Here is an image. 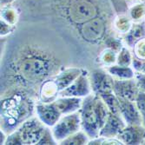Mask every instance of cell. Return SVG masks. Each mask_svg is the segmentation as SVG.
Wrapping results in <instances>:
<instances>
[{"label": "cell", "mask_w": 145, "mask_h": 145, "mask_svg": "<svg viewBox=\"0 0 145 145\" xmlns=\"http://www.w3.org/2000/svg\"><path fill=\"white\" fill-rule=\"evenodd\" d=\"M135 79L140 91L145 92V73L136 72Z\"/></svg>", "instance_id": "31"}, {"label": "cell", "mask_w": 145, "mask_h": 145, "mask_svg": "<svg viewBox=\"0 0 145 145\" xmlns=\"http://www.w3.org/2000/svg\"><path fill=\"white\" fill-rule=\"evenodd\" d=\"M54 103L63 116L80 110L83 98L76 97H58Z\"/></svg>", "instance_id": "12"}, {"label": "cell", "mask_w": 145, "mask_h": 145, "mask_svg": "<svg viewBox=\"0 0 145 145\" xmlns=\"http://www.w3.org/2000/svg\"><path fill=\"white\" fill-rule=\"evenodd\" d=\"M91 93L93 92L91 89L89 76L87 71L83 70L80 76L70 86L60 92L59 97H76L84 98Z\"/></svg>", "instance_id": "5"}, {"label": "cell", "mask_w": 145, "mask_h": 145, "mask_svg": "<svg viewBox=\"0 0 145 145\" xmlns=\"http://www.w3.org/2000/svg\"><path fill=\"white\" fill-rule=\"evenodd\" d=\"M104 44L106 45V48L111 49L116 52L119 51L125 45L123 38H119V37H116L114 36L108 37L106 38V40H105Z\"/></svg>", "instance_id": "24"}, {"label": "cell", "mask_w": 145, "mask_h": 145, "mask_svg": "<svg viewBox=\"0 0 145 145\" xmlns=\"http://www.w3.org/2000/svg\"><path fill=\"white\" fill-rule=\"evenodd\" d=\"M60 91L52 78L44 81L39 89V101L44 103H52L59 97Z\"/></svg>", "instance_id": "15"}, {"label": "cell", "mask_w": 145, "mask_h": 145, "mask_svg": "<svg viewBox=\"0 0 145 145\" xmlns=\"http://www.w3.org/2000/svg\"><path fill=\"white\" fill-rule=\"evenodd\" d=\"M35 113L42 123L50 128L54 126L62 116V114L60 113L54 102H37L35 105Z\"/></svg>", "instance_id": "6"}, {"label": "cell", "mask_w": 145, "mask_h": 145, "mask_svg": "<svg viewBox=\"0 0 145 145\" xmlns=\"http://www.w3.org/2000/svg\"><path fill=\"white\" fill-rule=\"evenodd\" d=\"M143 37H145V19L134 22L129 32L123 35V40L126 46L132 50L134 45Z\"/></svg>", "instance_id": "14"}, {"label": "cell", "mask_w": 145, "mask_h": 145, "mask_svg": "<svg viewBox=\"0 0 145 145\" xmlns=\"http://www.w3.org/2000/svg\"><path fill=\"white\" fill-rule=\"evenodd\" d=\"M113 91L119 98L136 101V98L140 92L137 84L136 79H116L114 78Z\"/></svg>", "instance_id": "8"}, {"label": "cell", "mask_w": 145, "mask_h": 145, "mask_svg": "<svg viewBox=\"0 0 145 145\" xmlns=\"http://www.w3.org/2000/svg\"><path fill=\"white\" fill-rule=\"evenodd\" d=\"M119 113L127 125L142 124V116L136 104V102L119 98Z\"/></svg>", "instance_id": "10"}, {"label": "cell", "mask_w": 145, "mask_h": 145, "mask_svg": "<svg viewBox=\"0 0 145 145\" xmlns=\"http://www.w3.org/2000/svg\"><path fill=\"white\" fill-rule=\"evenodd\" d=\"M133 3H141L145 5V0H132Z\"/></svg>", "instance_id": "33"}, {"label": "cell", "mask_w": 145, "mask_h": 145, "mask_svg": "<svg viewBox=\"0 0 145 145\" xmlns=\"http://www.w3.org/2000/svg\"><path fill=\"white\" fill-rule=\"evenodd\" d=\"M47 126L36 116L26 120L18 129L23 141V145H35L42 138Z\"/></svg>", "instance_id": "4"}, {"label": "cell", "mask_w": 145, "mask_h": 145, "mask_svg": "<svg viewBox=\"0 0 145 145\" xmlns=\"http://www.w3.org/2000/svg\"><path fill=\"white\" fill-rule=\"evenodd\" d=\"M131 67L133 68V70L136 72L145 73V60H141V59L133 56Z\"/></svg>", "instance_id": "30"}, {"label": "cell", "mask_w": 145, "mask_h": 145, "mask_svg": "<svg viewBox=\"0 0 145 145\" xmlns=\"http://www.w3.org/2000/svg\"><path fill=\"white\" fill-rule=\"evenodd\" d=\"M83 70L84 69L81 68H69L63 71L57 75L52 76L51 78L55 82L59 91L61 92L64 89H66L68 86H70L80 76Z\"/></svg>", "instance_id": "13"}, {"label": "cell", "mask_w": 145, "mask_h": 145, "mask_svg": "<svg viewBox=\"0 0 145 145\" xmlns=\"http://www.w3.org/2000/svg\"><path fill=\"white\" fill-rule=\"evenodd\" d=\"M116 138L126 145L142 144L145 142V127L142 124L126 125Z\"/></svg>", "instance_id": "9"}, {"label": "cell", "mask_w": 145, "mask_h": 145, "mask_svg": "<svg viewBox=\"0 0 145 145\" xmlns=\"http://www.w3.org/2000/svg\"><path fill=\"white\" fill-rule=\"evenodd\" d=\"M14 29H15L14 25H11L6 23L5 21H4L3 19H0V36H1V37L8 36L14 31Z\"/></svg>", "instance_id": "29"}, {"label": "cell", "mask_w": 145, "mask_h": 145, "mask_svg": "<svg viewBox=\"0 0 145 145\" xmlns=\"http://www.w3.org/2000/svg\"><path fill=\"white\" fill-rule=\"evenodd\" d=\"M133 56L141 59L145 60V37L139 40L132 49Z\"/></svg>", "instance_id": "27"}, {"label": "cell", "mask_w": 145, "mask_h": 145, "mask_svg": "<svg viewBox=\"0 0 145 145\" xmlns=\"http://www.w3.org/2000/svg\"><path fill=\"white\" fill-rule=\"evenodd\" d=\"M89 81L92 92L96 95H101L113 89L114 77L110 75L106 70H95L89 74Z\"/></svg>", "instance_id": "7"}, {"label": "cell", "mask_w": 145, "mask_h": 145, "mask_svg": "<svg viewBox=\"0 0 145 145\" xmlns=\"http://www.w3.org/2000/svg\"><path fill=\"white\" fill-rule=\"evenodd\" d=\"M0 17H1V19H3L6 23L11 25H14V26H16L19 18V15H18L17 9L15 7L11 6V5L1 6Z\"/></svg>", "instance_id": "19"}, {"label": "cell", "mask_w": 145, "mask_h": 145, "mask_svg": "<svg viewBox=\"0 0 145 145\" xmlns=\"http://www.w3.org/2000/svg\"><path fill=\"white\" fill-rule=\"evenodd\" d=\"M36 103L27 95L18 93L1 101V129L8 135L33 116Z\"/></svg>", "instance_id": "1"}, {"label": "cell", "mask_w": 145, "mask_h": 145, "mask_svg": "<svg viewBox=\"0 0 145 145\" xmlns=\"http://www.w3.org/2000/svg\"><path fill=\"white\" fill-rule=\"evenodd\" d=\"M133 23L134 22L130 18L128 13H117V15L113 19V28L116 32L123 36L129 32Z\"/></svg>", "instance_id": "17"}, {"label": "cell", "mask_w": 145, "mask_h": 145, "mask_svg": "<svg viewBox=\"0 0 145 145\" xmlns=\"http://www.w3.org/2000/svg\"><path fill=\"white\" fill-rule=\"evenodd\" d=\"M135 102L142 116V125L145 127V92L140 91Z\"/></svg>", "instance_id": "26"}, {"label": "cell", "mask_w": 145, "mask_h": 145, "mask_svg": "<svg viewBox=\"0 0 145 145\" xmlns=\"http://www.w3.org/2000/svg\"><path fill=\"white\" fill-rule=\"evenodd\" d=\"M126 125V123L120 114H116L110 111L106 121L100 130L99 136L106 138L116 137Z\"/></svg>", "instance_id": "11"}, {"label": "cell", "mask_w": 145, "mask_h": 145, "mask_svg": "<svg viewBox=\"0 0 145 145\" xmlns=\"http://www.w3.org/2000/svg\"><path fill=\"white\" fill-rule=\"evenodd\" d=\"M94 97V93L84 97L82 107L79 110L81 116V129L84 131L90 139L99 137L100 130L102 129L99 117L95 108Z\"/></svg>", "instance_id": "2"}, {"label": "cell", "mask_w": 145, "mask_h": 145, "mask_svg": "<svg viewBox=\"0 0 145 145\" xmlns=\"http://www.w3.org/2000/svg\"><path fill=\"white\" fill-rule=\"evenodd\" d=\"M55 144H58V142H57V140L53 136L51 128L47 126L42 138L38 142L37 145H55Z\"/></svg>", "instance_id": "25"}, {"label": "cell", "mask_w": 145, "mask_h": 145, "mask_svg": "<svg viewBox=\"0 0 145 145\" xmlns=\"http://www.w3.org/2000/svg\"><path fill=\"white\" fill-rule=\"evenodd\" d=\"M105 70L116 79H132L136 76V71L131 66H123L117 63L105 67Z\"/></svg>", "instance_id": "16"}, {"label": "cell", "mask_w": 145, "mask_h": 145, "mask_svg": "<svg viewBox=\"0 0 145 145\" xmlns=\"http://www.w3.org/2000/svg\"><path fill=\"white\" fill-rule=\"evenodd\" d=\"M90 138L89 136L84 132L83 129L76 131V133L72 134L71 136L68 137L63 140L59 144L61 145H85L88 144Z\"/></svg>", "instance_id": "18"}, {"label": "cell", "mask_w": 145, "mask_h": 145, "mask_svg": "<svg viewBox=\"0 0 145 145\" xmlns=\"http://www.w3.org/2000/svg\"><path fill=\"white\" fill-rule=\"evenodd\" d=\"M127 13L133 22H140L145 19V5L133 3L129 8Z\"/></svg>", "instance_id": "21"}, {"label": "cell", "mask_w": 145, "mask_h": 145, "mask_svg": "<svg viewBox=\"0 0 145 145\" xmlns=\"http://www.w3.org/2000/svg\"><path fill=\"white\" fill-rule=\"evenodd\" d=\"M5 144L6 145H23V141L22 137L20 135V131L18 129L12 131L11 133L7 135L6 140Z\"/></svg>", "instance_id": "28"}, {"label": "cell", "mask_w": 145, "mask_h": 145, "mask_svg": "<svg viewBox=\"0 0 145 145\" xmlns=\"http://www.w3.org/2000/svg\"><path fill=\"white\" fill-rule=\"evenodd\" d=\"M16 0H0V5L1 6H5V5H11L13 2H15Z\"/></svg>", "instance_id": "32"}, {"label": "cell", "mask_w": 145, "mask_h": 145, "mask_svg": "<svg viewBox=\"0 0 145 145\" xmlns=\"http://www.w3.org/2000/svg\"><path fill=\"white\" fill-rule=\"evenodd\" d=\"M80 129L81 116L79 111L67 115H63L60 117V119L57 121V123L54 126L51 127L52 133H53V136L58 144L63 140Z\"/></svg>", "instance_id": "3"}, {"label": "cell", "mask_w": 145, "mask_h": 145, "mask_svg": "<svg viewBox=\"0 0 145 145\" xmlns=\"http://www.w3.org/2000/svg\"><path fill=\"white\" fill-rule=\"evenodd\" d=\"M117 53L118 52L111 49H109V48L104 49L99 55V62L104 67L110 66L112 64H115L116 63Z\"/></svg>", "instance_id": "23"}, {"label": "cell", "mask_w": 145, "mask_h": 145, "mask_svg": "<svg viewBox=\"0 0 145 145\" xmlns=\"http://www.w3.org/2000/svg\"><path fill=\"white\" fill-rule=\"evenodd\" d=\"M133 59V53L130 49L124 45L117 53L116 63L123 66H131Z\"/></svg>", "instance_id": "22"}, {"label": "cell", "mask_w": 145, "mask_h": 145, "mask_svg": "<svg viewBox=\"0 0 145 145\" xmlns=\"http://www.w3.org/2000/svg\"><path fill=\"white\" fill-rule=\"evenodd\" d=\"M99 97L103 100V102L106 103L107 107L109 108L110 111L116 114L119 113V100L118 97L114 93L113 89L104 92V93L99 95Z\"/></svg>", "instance_id": "20"}]
</instances>
